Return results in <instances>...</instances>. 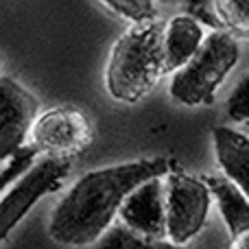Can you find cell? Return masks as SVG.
<instances>
[{
    "instance_id": "obj_17",
    "label": "cell",
    "mask_w": 249,
    "mask_h": 249,
    "mask_svg": "<svg viewBox=\"0 0 249 249\" xmlns=\"http://www.w3.org/2000/svg\"><path fill=\"white\" fill-rule=\"evenodd\" d=\"M168 2L184 4V7H190V9H206L212 0H168Z\"/></svg>"
},
{
    "instance_id": "obj_9",
    "label": "cell",
    "mask_w": 249,
    "mask_h": 249,
    "mask_svg": "<svg viewBox=\"0 0 249 249\" xmlns=\"http://www.w3.org/2000/svg\"><path fill=\"white\" fill-rule=\"evenodd\" d=\"M203 37H206V31L197 18L188 16V13L171 18L162 31L164 72H175L177 68H181L195 55Z\"/></svg>"
},
{
    "instance_id": "obj_8",
    "label": "cell",
    "mask_w": 249,
    "mask_h": 249,
    "mask_svg": "<svg viewBox=\"0 0 249 249\" xmlns=\"http://www.w3.org/2000/svg\"><path fill=\"white\" fill-rule=\"evenodd\" d=\"M124 228L146 238H166L164 210V177H153L138 184L118 208Z\"/></svg>"
},
{
    "instance_id": "obj_14",
    "label": "cell",
    "mask_w": 249,
    "mask_h": 249,
    "mask_svg": "<svg viewBox=\"0 0 249 249\" xmlns=\"http://www.w3.org/2000/svg\"><path fill=\"white\" fill-rule=\"evenodd\" d=\"M107 11L131 24H142L158 18V7L155 0H99Z\"/></svg>"
},
{
    "instance_id": "obj_12",
    "label": "cell",
    "mask_w": 249,
    "mask_h": 249,
    "mask_svg": "<svg viewBox=\"0 0 249 249\" xmlns=\"http://www.w3.org/2000/svg\"><path fill=\"white\" fill-rule=\"evenodd\" d=\"M94 249H188V247L171 243L168 238H146L127 230L124 225H114L94 243Z\"/></svg>"
},
{
    "instance_id": "obj_10",
    "label": "cell",
    "mask_w": 249,
    "mask_h": 249,
    "mask_svg": "<svg viewBox=\"0 0 249 249\" xmlns=\"http://www.w3.org/2000/svg\"><path fill=\"white\" fill-rule=\"evenodd\" d=\"M216 162L223 175L232 179L245 195H249V138L232 127H214L212 131Z\"/></svg>"
},
{
    "instance_id": "obj_7",
    "label": "cell",
    "mask_w": 249,
    "mask_h": 249,
    "mask_svg": "<svg viewBox=\"0 0 249 249\" xmlns=\"http://www.w3.org/2000/svg\"><path fill=\"white\" fill-rule=\"evenodd\" d=\"M39 101L11 77H0V162H7L26 142Z\"/></svg>"
},
{
    "instance_id": "obj_5",
    "label": "cell",
    "mask_w": 249,
    "mask_h": 249,
    "mask_svg": "<svg viewBox=\"0 0 249 249\" xmlns=\"http://www.w3.org/2000/svg\"><path fill=\"white\" fill-rule=\"evenodd\" d=\"M70 177V160L44 158L33 162L0 199V243L42 197L59 193Z\"/></svg>"
},
{
    "instance_id": "obj_4",
    "label": "cell",
    "mask_w": 249,
    "mask_h": 249,
    "mask_svg": "<svg viewBox=\"0 0 249 249\" xmlns=\"http://www.w3.org/2000/svg\"><path fill=\"white\" fill-rule=\"evenodd\" d=\"M212 195L203 177L173 168L164 175L166 238L177 245L193 241L208 223Z\"/></svg>"
},
{
    "instance_id": "obj_16",
    "label": "cell",
    "mask_w": 249,
    "mask_h": 249,
    "mask_svg": "<svg viewBox=\"0 0 249 249\" xmlns=\"http://www.w3.org/2000/svg\"><path fill=\"white\" fill-rule=\"evenodd\" d=\"M228 118L234 123H247L249 121V77L238 81V86L234 88V92L230 94L228 105H225Z\"/></svg>"
},
{
    "instance_id": "obj_3",
    "label": "cell",
    "mask_w": 249,
    "mask_h": 249,
    "mask_svg": "<svg viewBox=\"0 0 249 249\" xmlns=\"http://www.w3.org/2000/svg\"><path fill=\"white\" fill-rule=\"evenodd\" d=\"M241 59L238 37L230 31H212L195 55L173 72L168 94L184 107L212 105L214 94Z\"/></svg>"
},
{
    "instance_id": "obj_15",
    "label": "cell",
    "mask_w": 249,
    "mask_h": 249,
    "mask_svg": "<svg viewBox=\"0 0 249 249\" xmlns=\"http://www.w3.org/2000/svg\"><path fill=\"white\" fill-rule=\"evenodd\" d=\"M35 155H37V151H35L33 146H22L20 151H16V153L7 160V166L0 168V193L7 190L9 186L35 162Z\"/></svg>"
},
{
    "instance_id": "obj_13",
    "label": "cell",
    "mask_w": 249,
    "mask_h": 249,
    "mask_svg": "<svg viewBox=\"0 0 249 249\" xmlns=\"http://www.w3.org/2000/svg\"><path fill=\"white\" fill-rule=\"evenodd\" d=\"M216 20L225 26L232 35L249 33V0H212Z\"/></svg>"
},
{
    "instance_id": "obj_1",
    "label": "cell",
    "mask_w": 249,
    "mask_h": 249,
    "mask_svg": "<svg viewBox=\"0 0 249 249\" xmlns=\"http://www.w3.org/2000/svg\"><path fill=\"white\" fill-rule=\"evenodd\" d=\"M173 162L164 155L96 168L79 177L48 219V236L61 247H90L112 228L123 199L138 184L164 177Z\"/></svg>"
},
{
    "instance_id": "obj_2",
    "label": "cell",
    "mask_w": 249,
    "mask_h": 249,
    "mask_svg": "<svg viewBox=\"0 0 249 249\" xmlns=\"http://www.w3.org/2000/svg\"><path fill=\"white\" fill-rule=\"evenodd\" d=\"M164 24L158 20L133 24L114 42L105 66V90L114 101L133 105L155 90L164 77Z\"/></svg>"
},
{
    "instance_id": "obj_11",
    "label": "cell",
    "mask_w": 249,
    "mask_h": 249,
    "mask_svg": "<svg viewBox=\"0 0 249 249\" xmlns=\"http://www.w3.org/2000/svg\"><path fill=\"white\" fill-rule=\"evenodd\" d=\"M208 190H210L212 199L219 206V212L223 216L225 225H228L230 236H238V234L249 232V199L247 195L228 179L225 175H206L203 177Z\"/></svg>"
},
{
    "instance_id": "obj_18",
    "label": "cell",
    "mask_w": 249,
    "mask_h": 249,
    "mask_svg": "<svg viewBox=\"0 0 249 249\" xmlns=\"http://www.w3.org/2000/svg\"><path fill=\"white\" fill-rule=\"evenodd\" d=\"M230 249H249V232L234 236L232 238V247Z\"/></svg>"
},
{
    "instance_id": "obj_6",
    "label": "cell",
    "mask_w": 249,
    "mask_h": 249,
    "mask_svg": "<svg viewBox=\"0 0 249 249\" xmlns=\"http://www.w3.org/2000/svg\"><path fill=\"white\" fill-rule=\"evenodd\" d=\"M31 146L46 158L72 160L92 142V123L86 112L64 105L35 116L31 124Z\"/></svg>"
}]
</instances>
